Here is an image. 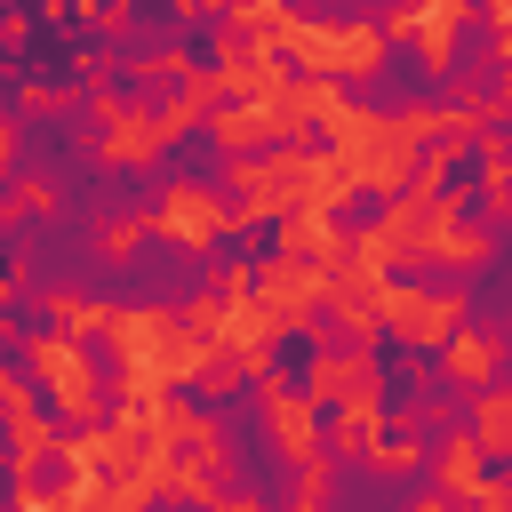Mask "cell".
I'll return each mask as SVG.
<instances>
[{
    "label": "cell",
    "mask_w": 512,
    "mask_h": 512,
    "mask_svg": "<svg viewBox=\"0 0 512 512\" xmlns=\"http://www.w3.org/2000/svg\"><path fill=\"white\" fill-rule=\"evenodd\" d=\"M424 464V448L416 440H392V448H376V472H416Z\"/></svg>",
    "instance_id": "obj_13"
},
{
    "label": "cell",
    "mask_w": 512,
    "mask_h": 512,
    "mask_svg": "<svg viewBox=\"0 0 512 512\" xmlns=\"http://www.w3.org/2000/svg\"><path fill=\"white\" fill-rule=\"evenodd\" d=\"M296 512H328V464L296 480Z\"/></svg>",
    "instance_id": "obj_14"
},
{
    "label": "cell",
    "mask_w": 512,
    "mask_h": 512,
    "mask_svg": "<svg viewBox=\"0 0 512 512\" xmlns=\"http://www.w3.org/2000/svg\"><path fill=\"white\" fill-rule=\"evenodd\" d=\"M32 376L48 384V400L64 408V416H96L104 408V392H96V368H88V352L72 344V336H32Z\"/></svg>",
    "instance_id": "obj_4"
},
{
    "label": "cell",
    "mask_w": 512,
    "mask_h": 512,
    "mask_svg": "<svg viewBox=\"0 0 512 512\" xmlns=\"http://www.w3.org/2000/svg\"><path fill=\"white\" fill-rule=\"evenodd\" d=\"M216 512H256V504H216Z\"/></svg>",
    "instance_id": "obj_15"
},
{
    "label": "cell",
    "mask_w": 512,
    "mask_h": 512,
    "mask_svg": "<svg viewBox=\"0 0 512 512\" xmlns=\"http://www.w3.org/2000/svg\"><path fill=\"white\" fill-rule=\"evenodd\" d=\"M264 136H272L264 104H232V112H216V144H224V152H248V144H264Z\"/></svg>",
    "instance_id": "obj_10"
},
{
    "label": "cell",
    "mask_w": 512,
    "mask_h": 512,
    "mask_svg": "<svg viewBox=\"0 0 512 512\" xmlns=\"http://www.w3.org/2000/svg\"><path fill=\"white\" fill-rule=\"evenodd\" d=\"M376 384V368H368V352L352 344V352H312V384H304V400L320 408V400H344V392H368Z\"/></svg>",
    "instance_id": "obj_6"
},
{
    "label": "cell",
    "mask_w": 512,
    "mask_h": 512,
    "mask_svg": "<svg viewBox=\"0 0 512 512\" xmlns=\"http://www.w3.org/2000/svg\"><path fill=\"white\" fill-rule=\"evenodd\" d=\"M448 368H456L464 384H488V376H496V336H464V328H456V336H448Z\"/></svg>",
    "instance_id": "obj_11"
},
{
    "label": "cell",
    "mask_w": 512,
    "mask_h": 512,
    "mask_svg": "<svg viewBox=\"0 0 512 512\" xmlns=\"http://www.w3.org/2000/svg\"><path fill=\"white\" fill-rule=\"evenodd\" d=\"M224 224H232V208H224L208 184H168V200H160V232H168L176 248H208Z\"/></svg>",
    "instance_id": "obj_5"
},
{
    "label": "cell",
    "mask_w": 512,
    "mask_h": 512,
    "mask_svg": "<svg viewBox=\"0 0 512 512\" xmlns=\"http://www.w3.org/2000/svg\"><path fill=\"white\" fill-rule=\"evenodd\" d=\"M320 176H328L320 152H272V160H240L232 192H240V216H288L320 200Z\"/></svg>",
    "instance_id": "obj_1"
},
{
    "label": "cell",
    "mask_w": 512,
    "mask_h": 512,
    "mask_svg": "<svg viewBox=\"0 0 512 512\" xmlns=\"http://www.w3.org/2000/svg\"><path fill=\"white\" fill-rule=\"evenodd\" d=\"M376 328H392L400 344H448L464 328V296L456 288H376Z\"/></svg>",
    "instance_id": "obj_2"
},
{
    "label": "cell",
    "mask_w": 512,
    "mask_h": 512,
    "mask_svg": "<svg viewBox=\"0 0 512 512\" xmlns=\"http://www.w3.org/2000/svg\"><path fill=\"white\" fill-rule=\"evenodd\" d=\"M472 424H480V448H488V456H504V440H512V408H504V392H496V384H480Z\"/></svg>",
    "instance_id": "obj_12"
},
{
    "label": "cell",
    "mask_w": 512,
    "mask_h": 512,
    "mask_svg": "<svg viewBox=\"0 0 512 512\" xmlns=\"http://www.w3.org/2000/svg\"><path fill=\"white\" fill-rule=\"evenodd\" d=\"M264 416H272V440H280L288 456H312V448H320V440H312V400H304V392L264 384Z\"/></svg>",
    "instance_id": "obj_7"
},
{
    "label": "cell",
    "mask_w": 512,
    "mask_h": 512,
    "mask_svg": "<svg viewBox=\"0 0 512 512\" xmlns=\"http://www.w3.org/2000/svg\"><path fill=\"white\" fill-rule=\"evenodd\" d=\"M160 144H168V128H160V120H144V112H112L104 160H128V168H136V160H152Z\"/></svg>",
    "instance_id": "obj_9"
},
{
    "label": "cell",
    "mask_w": 512,
    "mask_h": 512,
    "mask_svg": "<svg viewBox=\"0 0 512 512\" xmlns=\"http://www.w3.org/2000/svg\"><path fill=\"white\" fill-rule=\"evenodd\" d=\"M280 48H296V56H312V72H344V80H360V72H376V56H384V32L376 24H288L280 32Z\"/></svg>",
    "instance_id": "obj_3"
},
{
    "label": "cell",
    "mask_w": 512,
    "mask_h": 512,
    "mask_svg": "<svg viewBox=\"0 0 512 512\" xmlns=\"http://www.w3.org/2000/svg\"><path fill=\"white\" fill-rule=\"evenodd\" d=\"M432 480H440L448 496H480V488H496V472H488V448H480V440H448V448L432 456Z\"/></svg>",
    "instance_id": "obj_8"
}]
</instances>
